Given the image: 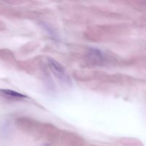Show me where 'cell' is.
I'll return each instance as SVG.
<instances>
[{"label":"cell","instance_id":"7a4b0ae2","mask_svg":"<svg viewBox=\"0 0 146 146\" xmlns=\"http://www.w3.org/2000/svg\"><path fill=\"white\" fill-rule=\"evenodd\" d=\"M0 96L9 100H14V101L23 100L27 98L26 96L22 95L17 91L8 89H0Z\"/></svg>","mask_w":146,"mask_h":146},{"label":"cell","instance_id":"3957f363","mask_svg":"<svg viewBox=\"0 0 146 146\" xmlns=\"http://www.w3.org/2000/svg\"><path fill=\"white\" fill-rule=\"evenodd\" d=\"M89 56L91 59H92L95 62H100L102 61L104 56H103V53L101 52V51L97 49V48H94L90 51Z\"/></svg>","mask_w":146,"mask_h":146},{"label":"cell","instance_id":"6da1fadb","mask_svg":"<svg viewBox=\"0 0 146 146\" xmlns=\"http://www.w3.org/2000/svg\"><path fill=\"white\" fill-rule=\"evenodd\" d=\"M48 65L50 68L54 72V75L56 77H58L60 80L66 83H68L70 81V78H68V76L66 73L64 68L61 66V64H58L57 61L52 58L48 59Z\"/></svg>","mask_w":146,"mask_h":146}]
</instances>
